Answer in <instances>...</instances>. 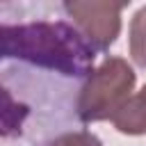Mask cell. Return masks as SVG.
<instances>
[{"instance_id":"cell-1","label":"cell","mask_w":146,"mask_h":146,"mask_svg":"<svg viewBox=\"0 0 146 146\" xmlns=\"http://www.w3.org/2000/svg\"><path fill=\"white\" fill-rule=\"evenodd\" d=\"M23 57L64 75H89L96 50L66 23L0 25V57ZM27 107L0 87V135L21 132Z\"/></svg>"},{"instance_id":"cell-6","label":"cell","mask_w":146,"mask_h":146,"mask_svg":"<svg viewBox=\"0 0 146 146\" xmlns=\"http://www.w3.org/2000/svg\"><path fill=\"white\" fill-rule=\"evenodd\" d=\"M46 146H103V141L87 130H75V132H64L55 139H50Z\"/></svg>"},{"instance_id":"cell-2","label":"cell","mask_w":146,"mask_h":146,"mask_svg":"<svg viewBox=\"0 0 146 146\" xmlns=\"http://www.w3.org/2000/svg\"><path fill=\"white\" fill-rule=\"evenodd\" d=\"M137 75L123 57H107L87 75L78 96V116L84 123L112 119V114L132 96Z\"/></svg>"},{"instance_id":"cell-5","label":"cell","mask_w":146,"mask_h":146,"mask_svg":"<svg viewBox=\"0 0 146 146\" xmlns=\"http://www.w3.org/2000/svg\"><path fill=\"white\" fill-rule=\"evenodd\" d=\"M130 57L137 66L146 68V5L130 21Z\"/></svg>"},{"instance_id":"cell-4","label":"cell","mask_w":146,"mask_h":146,"mask_svg":"<svg viewBox=\"0 0 146 146\" xmlns=\"http://www.w3.org/2000/svg\"><path fill=\"white\" fill-rule=\"evenodd\" d=\"M123 135H146V84L132 94L110 119Z\"/></svg>"},{"instance_id":"cell-3","label":"cell","mask_w":146,"mask_h":146,"mask_svg":"<svg viewBox=\"0 0 146 146\" xmlns=\"http://www.w3.org/2000/svg\"><path fill=\"white\" fill-rule=\"evenodd\" d=\"M125 5L114 2H64V11L78 27L80 36L94 50H107L121 32V11Z\"/></svg>"}]
</instances>
